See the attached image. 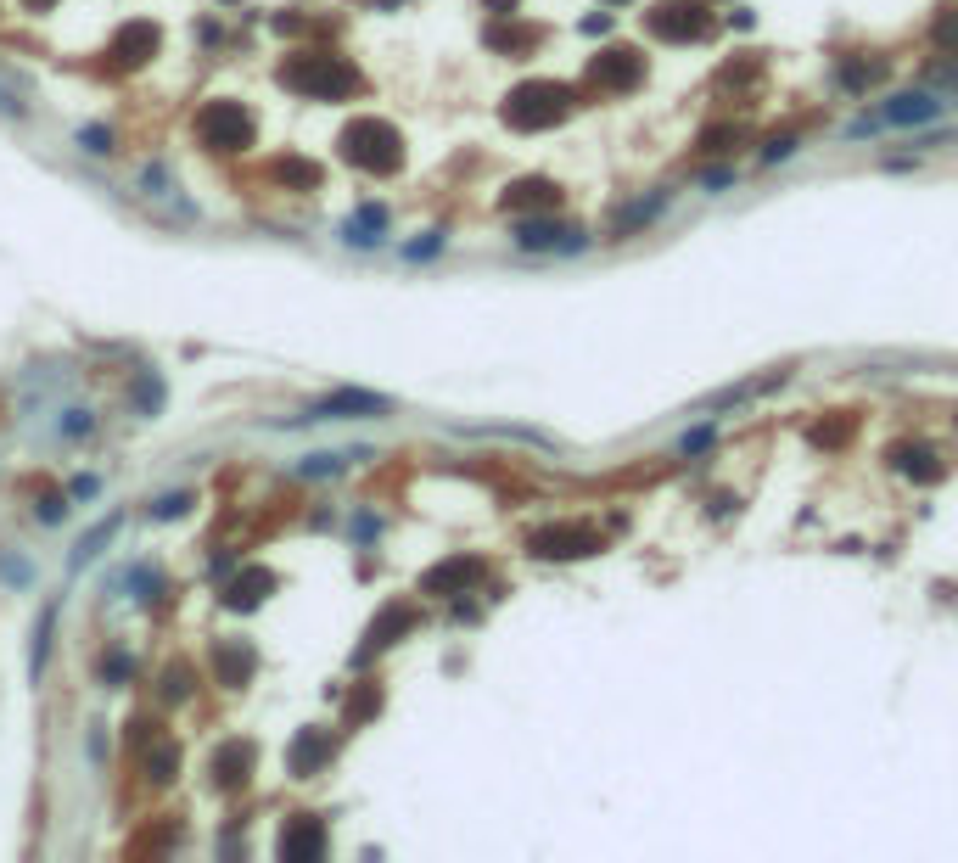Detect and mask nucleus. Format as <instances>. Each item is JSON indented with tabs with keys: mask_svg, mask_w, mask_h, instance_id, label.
Here are the masks:
<instances>
[{
	"mask_svg": "<svg viewBox=\"0 0 958 863\" xmlns=\"http://www.w3.org/2000/svg\"><path fill=\"white\" fill-rule=\"evenodd\" d=\"M281 85L297 90V96H314V101H337V96H348V90H359V73H353L342 57L297 51V57L281 68Z\"/></svg>",
	"mask_w": 958,
	"mask_h": 863,
	"instance_id": "nucleus-1",
	"label": "nucleus"
},
{
	"mask_svg": "<svg viewBox=\"0 0 958 863\" xmlns=\"http://www.w3.org/2000/svg\"><path fill=\"white\" fill-rule=\"evenodd\" d=\"M342 157L359 163L370 174H393L404 163V141H398L393 124H381V118H359V124L342 129Z\"/></svg>",
	"mask_w": 958,
	"mask_h": 863,
	"instance_id": "nucleus-2",
	"label": "nucleus"
},
{
	"mask_svg": "<svg viewBox=\"0 0 958 863\" xmlns=\"http://www.w3.org/2000/svg\"><path fill=\"white\" fill-rule=\"evenodd\" d=\"M197 135L213 152H247V146H253V118L241 113L236 101H208L197 118Z\"/></svg>",
	"mask_w": 958,
	"mask_h": 863,
	"instance_id": "nucleus-3",
	"label": "nucleus"
},
{
	"mask_svg": "<svg viewBox=\"0 0 958 863\" xmlns=\"http://www.w3.org/2000/svg\"><path fill=\"white\" fill-rule=\"evenodd\" d=\"M566 101H572V96H566L561 85H522L516 96L505 101V118L516 129H538V124H555V118L566 113Z\"/></svg>",
	"mask_w": 958,
	"mask_h": 863,
	"instance_id": "nucleus-4",
	"label": "nucleus"
},
{
	"mask_svg": "<svg viewBox=\"0 0 958 863\" xmlns=\"http://www.w3.org/2000/svg\"><path fill=\"white\" fill-rule=\"evenodd\" d=\"M208 768H213V785H219V791H241L247 774H253V746H247V740H230V746L213 751Z\"/></svg>",
	"mask_w": 958,
	"mask_h": 863,
	"instance_id": "nucleus-5",
	"label": "nucleus"
},
{
	"mask_svg": "<svg viewBox=\"0 0 958 863\" xmlns=\"http://www.w3.org/2000/svg\"><path fill=\"white\" fill-rule=\"evenodd\" d=\"M387 410V398H376V393H331V398H320V404H309V421H342V415H381Z\"/></svg>",
	"mask_w": 958,
	"mask_h": 863,
	"instance_id": "nucleus-6",
	"label": "nucleus"
},
{
	"mask_svg": "<svg viewBox=\"0 0 958 863\" xmlns=\"http://www.w3.org/2000/svg\"><path fill=\"white\" fill-rule=\"evenodd\" d=\"M275 852H281V858H320V852H325V830H320V819L297 813V819L286 824V835L275 841Z\"/></svg>",
	"mask_w": 958,
	"mask_h": 863,
	"instance_id": "nucleus-7",
	"label": "nucleus"
},
{
	"mask_svg": "<svg viewBox=\"0 0 958 863\" xmlns=\"http://www.w3.org/2000/svg\"><path fill=\"white\" fill-rule=\"evenodd\" d=\"M269 589H275V572H264V566H247L236 583L225 589V606L230 611H258L269 600Z\"/></svg>",
	"mask_w": 958,
	"mask_h": 863,
	"instance_id": "nucleus-8",
	"label": "nucleus"
},
{
	"mask_svg": "<svg viewBox=\"0 0 958 863\" xmlns=\"http://www.w3.org/2000/svg\"><path fill=\"white\" fill-rule=\"evenodd\" d=\"M253 662H258L253 645H241V639H219V645H213V673H219V684H230V690L247 684Z\"/></svg>",
	"mask_w": 958,
	"mask_h": 863,
	"instance_id": "nucleus-9",
	"label": "nucleus"
},
{
	"mask_svg": "<svg viewBox=\"0 0 958 863\" xmlns=\"http://www.w3.org/2000/svg\"><path fill=\"white\" fill-rule=\"evenodd\" d=\"M157 45H163V29H157V23H129V29L113 40V57L135 68V62L157 57Z\"/></svg>",
	"mask_w": 958,
	"mask_h": 863,
	"instance_id": "nucleus-10",
	"label": "nucleus"
},
{
	"mask_svg": "<svg viewBox=\"0 0 958 863\" xmlns=\"http://www.w3.org/2000/svg\"><path fill=\"white\" fill-rule=\"evenodd\" d=\"M325 757H331V740H325L320 729H309V735H297V740H292V751H286V768H292L297 779H309L314 768L325 763Z\"/></svg>",
	"mask_w": 958,
	"mask_h": 863,
	"instance_id": "nucleus-11",
	"label": "nucleus"
},
{
	"mask_svg": "<svg viewBox=\"0 0 958 863\" xmlns=\"http://www.w3.org/2000/svg\"><path fill=\"white\" fill-rule=\"evenodd\" d=\"M701 6H662V12L650 17V29L662 34V40H690V34H701Z\"/></svg>",
	"mask_w": 958,
	"mask_h": 863,
	"instance_id": "nucleus-12",
	"label": "nucleus"
},
{
	"mask_svg": "<svg viewBox=\"0 0 958 863\" xmlns=\"http://www.w3.org/2000/svg\"><path fill=\"white\" fill-rule=\"evenodd\" d=\"M477 572H482L477 561H449V566H432V572L421 578V589H426V595H449V589H465V583L477 578Z\"/></svg>",
	"mask_w": 958,
	"mask_h": 863,
	"instance_id": "nucleus-13",
	"label": "nucleus"
},
{
	"mask_svg": "<svg viewBox=\"0 0 958 863\" xmlns=\"http://www.w3.org/2000/svg\"><path fill=\"white\" fill-rule=\"evenodd\" d=\"M594 538L589 533H578V527H550V533H538L533 538V550L538 555H583Z\"/></svg>",
	"mask_w": 958,
	"mask_h": 863,
	"instance_id": "nucleus-14",
	"label": "nucleus"
},
{
	"mask_svg": "<svg viewBox=\"0 0 958 863\" xmlns=\"http://www.w3.org/2000/svg\"><path fill=\"white\" fill-rule=\"evenodd\" d=\"M113 533H118V516H107V522H101V527H90V533L79 538V544H73V555H68V566H73V572H79V566H90V561H96V555L107 550V544H113Z\"/></svg>",
	"mask_w": 958,
	"mask_h": 863,
	"instance_id": "nucleus-15",
	"label": "nucleus"
},
{
	"mask_svg": "<svg viewBox=\"0 0 958 863\" xmlns=\"http://www.w3.org/2000/svg\"><path fill=\"white\" fill-rule=\"evenodd\" d=\"M942 113V101H930V96H897L886 107V124H925V118H936Z\"/></svg>",
	"mask_w": 958,
	"mask_h": 863,
	"instance_id": "nucleus-16",
	"label": "nucleus"
},
{
	"mask_svg": "<svg viewBox=\"0 0 958 863\" xmlns=\"http://www.w3.org/2000/svg\"><path fill=\"white\" fill-rule=\"evenodd\" d=\"M404 628H409V611L387 606L376 623H370V634H365V656H370V651H381V645H393V634H404Z\"/></svg>",
	"mask_w": 958,
	"mask_h": 863,
	"instance_id": "nucleus-17",
	"label": "nucleus"
},
{
	"mask_svg": "<svg viewBox=\"0 0 958 863\" xmlns=\"http://www.w3.org/2000/svg\"><path fill=\"white\" fill-rule=\"evenodd\" d=\"M550 202H555V185L544 180H522L505 191V208H550Z\"/></svg>",
	"mask_w": 958,
	"mask_h": 863,
	"instance_id": "nucleus-18",
	"label": "nucleus"
},
{
	"mask_svg": "<svg viewBox=\"0 0 958 863\" xmlns=\"http://www.w3.org/2000/svg\"><path fill=\"white\" fill-rule=\"evenodd\" d=\"M146 774H152V785H169V779L180 774V746H174V740H157L152 757H146Z\"/></svg>",
	"mask_w": 958,
	"mask_h": 863,
	"instance_id": "nucleus-19",
	"label": "nucleus"
},
{
	"mask_svg": "<svg viewBox=\"0 0 958 863\" xmlns=\"http://www.w3.org/2000/svg\"><path fill=\"white\" fill-rule=\"evenodd\" d=\"M51 628H57V600L40 611V623H34V651H29V673L40 679V667H45V656H51Z\"/></svg>",
	"mask_w": 958,
	"mask_h": 863,
	"instance_id": "nucleus-20",
	"label": "nucleus"
},
{
	"mask_svg": "<svg viewBox=\"0 0 958 863\" xmlns=\"http://www.w3.org/2000/svg\"><path fill=\"white\" fill-rule=\"evenodd\" d=\"M594 79H606V85H634L639 79V62L628 51H611L606 62H594Z\"/></svg>",
	"mask_w": 958,
	"mask_h": 863,
	"instance_id": "nucleus-21",
	"label": "nucleus"
},
{
	"mask_svg": "<svg viewBox=\"0 0 958 863\" xmlns=\"http://www.w3.org/2000/svg\"><path fill=\"white\" fill-rule=\"evenodd\" d=\"M561 236H572V230L544 225V219H527V225H516V241H522V247H555Z\"/></svg>",
	"mask_w": 958,
	"mask_h": 863,
	"instance_id": "nucleus-22",
	"label": "nucleus"
},
{
	"mask_svg": "<svg viewBox=\"0 0 958 863\" xmlns=\"http://www.w3.org/2000/svg\"><path fill=\"white\" fill-rule=\"evenodd\" d=\"M275 180H286V185H320V169L314 163H303V157H286V163H275Z\"/></svg>",
	"mask_w": 958,
	"mask_h": 863,
	"instance_id": "nucleus-23",
	"label": "nucleus"
},
{
	"mask_svg": "<svg viewBox=\"0 0 958 863\" xmlns=\"http://www.w3.org/2000/svg\"><path fill=\"white\" fill-rule=\"evenodd\" d=\"M135 404H141L146 415H157V404H163V387H157L152 370H141V376H135Z\"/></svg>",
	"mask_w": 958,
	"mask_h": 863,
	"instance_id": "nucleus-24",
	"label": "nucleus"
},
{
	"mask_svg": "<svg viewBox=\"0 0 958 863\" xmlns=\"http://www.w3.org/2000/svg\"><path fill=\"white\" fill-rule=\"evenodd\" d=\"M191 695V667H163V701H185Z\"/></svg>",
	"mask_w": 958,
	"mask_h": 863,
	"instance_id": "nucleus-25",
	"label": "nucleus"
},
{
	"mask_svg": "<svg viewBox=\"0 0 958 863\" xmlns=\"http://www.w3.org/2000/svg\"><path fill=\"white\" fill-rule=\"evenodd\" d=\"M124 589H135L141 600H152L157 595V572L152 566H135V572H124Z\"/></svg>",
	"mask_w": 958,
	"mask_h": 863,
	"instance_id": "nucleus-26",
	"label": "nucleus"
},
{
	"mask_svg": "<svg viewBox=\"0 0 958 863\" xmlns=\"http://www.w3.org/2000/svg\"><path fill=\"white\" fill-rule=\"evenodd\" d=\"M381 707V695H376V684H365V690H359V701H348V718L359 723V718H370V712Z\"/></svg>",
	"mask_w": 958,
	"mask_h": 863,
	"instance_id": "nucleus-27",
	"label": "nucleus"
},
{
	"mask_svg": "<svg viewBox=\"0 0 958 863\" xmlns=\"http://www.w3.org/2000/svg\"><path fill=\"white\" fill-rule=\"evenodd\" d=\"M185 505H191V494H163V499L152 505V516H157V522H169V516H180Z\"/></svg>",
	"mask_w": 958,
	"mask_h": 863,
	"instance_id": "nucleus-28",
	"label": "nucleus"
},
{
	"mask_svg": "<svg viewBox=\"0 0 958 863\" xmlns=\"http://www.w3.org/2000/svg\"><path fill=\"white\" fill-rule=\"evenodd\" d=\"M331 471H342L337 454H314V460H303V477H331Z\"/></svg>",
	"mask_w": 958,
	"mask_h": 863,
	"instance_id": "nucleus-29",
	"label": "nucleus"
},
{
	"mask_svg": "<svg viewBox=\"0 0 958 863\" xmlns=\"http://www.w3.org/2000/svg\"><path fill=\"white\" fill-rule=\"evenodd\" d=\"M34 510H40L45 522H62V516H68V505H62V494H45V499H40V505H34Z\"/></svg>",
	"mask_w": 958,
	"mask_h": 863,
	"instance_id": "nucleus-30",
	"label": "nucleus"
},
{
	"mask_svg": "<svg viewBox=\"0 0 958 863\" xmlns=\"http://www.w3.org/2000/svg\"><path fill=\"white\" fill-rule=\"evenodd\" d=\"M96 488H101L96 477H73L68 482V499H96Z\"/></svg>",
	"mask_w": 958,
	"mask_h": 863,
	"instance_id": "nucleus-31",
	"label": "nucleus"
},
{
	"mask_svg": "<svg viewBox=\"0 0 958 863\" xmlns=\"http://www.w3.org/2000/svg\"><path fill=\"white\" fill-rule=\"evenodd\" d=\"M0 572H6L12 583H29V566L17 561V555H0Z\"/></svg>",
	"mask_w": 958,
	"mask_h": 863,
	"instance_id": "nucleus-32",
	"label": "nucleus"
},
{
	"mask_svg": "<svg viewBox=\"0 0 958 863\" xmlns=\"http://www.w3.org/2000/svg\"><path fill=\"white\" fill-rule=\"evenodd\" d=\"M124 673H129V656H107V679H124Z\"/></svg>",
	"mask_w": 958,
	"mask_h": 863,
	"instance_id": "nucleus-33",
	"label": "nucleus"
},
{
	"mask_svg": "<svg viewBox=\"0 0 958 863\" xmlns=\"http://www.w3.org/2000/svg\"><path fill=\"white\" fill-rule=\"evenodd\" d=\"M85 141H90V152H113V146H107V129H85Z\"/></svg>",
	"mask_w": 958,
	"mask_h": 863,
	"instance_id": "nucleus-34",
	"label": "nucleus"
},
{
	"mask_svg": "<svg viewBox=\"0 0 958 863\" xmlns=\"http://www.w3.org/2000/svg\"><path fill=\"white\" fill-rule=\"evenodd\" d=\"M29 6H34V12H45V6H57V0H29Z\"/></svg>",
	"mask_w": 958,
	"mask_h": 863,
	"instance_id": "nucleus-35",
	"label": "nucleus"
}]
</instances>
